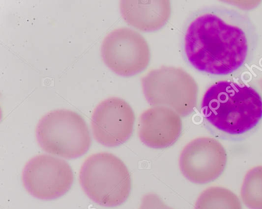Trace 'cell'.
I'll use <instances>...</instances> for the list:
<instances>
[{
	"label": "cell",
	"instance_id": "1",
	"mask_svg": "<svg viewBox=\"0 0 262 209\" xmlns=\"http://www.w3.org/2000/svg\"><path fill=\"white\" fill-rule=\"evenodd\" d=\"M257 41L255 25L247 15L213 6L191 13L184 30L183 51L198 71L229 75L252 60Z\"/></svg>",
	"mask_w": 262,
	"mask_h": 209
},
{
	"label": "cell",
	"instance_id": "2",
	"mask_svg": "<svg viewBox=\"0 0 262 209\" xmlns=\"http://www.w3.org/2000/svg\"><path fill=\"white\" fill-rule=\"evenodd\" d=\"M210 128L225 137H238L254 129L262 118V99L254 88L231 81L210 86L202 101Z\"/></svg>",
	"mask_w": 262,
	"mask_h": 209
},
{
	"label": "cell",
	"instance_id": "3",
	"mask_svg": "<svg viewBox=\"0 0 262 209\" xmlns=\"http://www.w3.org/2000/svg\"><path fill=\"white\" fill-rule=\"evenodd\" d=\"M79 182L87 196L102 207L123 204L131 193V176L125 163L110 152L86 159L79 172Z\"/></svg>",
	"mask_w": 262,
	"mask_h": 209
},
{
	"label": "cell",
	"instance_id": "4",
	"mask_svg": "<svg viewBox=\"0 0 262 209\" xmlns=\"http://www.w3.org/2000/svg\"><path fill=\"white\" fill-rule=\"evenodd\" d=\"M36 139L48 153L67 160L85 155L91 136L84 119L70 110H56L46 114L36 127Z\"/></svg>",
	"mask_w": 262,
	"mask_h": 209
},
{
	"label": "cell",
	"instance_id": "5",
	"mask_svg": "<svg viewBox=\"0 0 262 209\" xmlns=\"http://www.w3.org/2000/svg\"><path fill=\"white\" fill-rule=\"evenodd\" d=\"M147 101L153 107H166L186 117L197 105L198 88L194 79L182 68L162 66L142 79Z\"/></svg>",
	"mask_w": 262,
	"mask_h": 209
},
{
	"label": "cell",
	"instance_id": "6",
	"mask_svg": "<svg viewBox=\"0 0 262 209\" xmlns=\"http://www.w3.org/2000/svg\"><path fill=\"white\" fill-rule=\"evenodd\" d=\"M73 181L74 175L70 164L47 154L32 158L23 171V182L27 192L44 201L60 198L70 191Z\"/></svg>",
	"mask_w": 262,
	"mask_h": 209
},
{
	"label": "cell",
	"instance_id": "7",
	"mask_svg": "<svg viewBox=\"0 0 262 209\" xmlns=\"http://www.w3.org/2000/svg\"><path fill=\"white\" fill-rule=\"evenodd\" d=\"M101 53L105 65L123 77L142 72L149 64L148 42L131 29L120 28L111 32L102 42Z\"/></svg>",
	"mask_w": 262,
	"mask_h": 209
},
{
	"label": "cell",
	"instance_id": "8",
	"mask_svg": "<svg viewBox=\"0 0 262 209\" xmlns=\"http://www.w3.org/2000/svg\"><path fill=\"white\" fill-rule=\"evenodd\" d=\"M226 163L225 148L210 137H200L190 142L179 158L182 175L195 184H206L217 179L223 173Z\"/></svg>",
	"mask_w": 262,
	"mask_h": 209
},
{
	"label": "cell",
	"instance_id": "9",
	"mask_svg": "<svg viewBox=\"0 0 262 209\" xmlns=\"http://www.w3.org/2000/svg\"><path fill=\"white\" fill-rule=\"evenodd\" d=\"M135 120L133 108L123 99H106L96 107L92 117L94 138L107 147L120 146L131 137Z\"/></svg>",
	"mask_w": 262,
	"mask_h": 209
},
{
	"label": "cell",
	"instance_id": "10",
	"mask_svg": "<svg viewBox=\"0 0 262 209\" xmlns=\"http://www.w3.org/2000/svg\"><path fill=\"white\" fill-rule=\"evenodd\" d=\"M180 116L166 107H152L141 114L139 137L145 146L165 149L176 143L182 134Z\"/></svg>",
	"mask_w": 262,
	"mask_h": 209
},
{
	"label": "cell",
	"instance_id": "11",
	"mask_svg": "<svg viewBox=\"0 0 262 209\" xmlns=\"http://www.w3.org/2000/svg\"><path fill=\"white\" fill-rule=\"evenodd\" d=\"M122 17L128 25L143 32L160 30L169 19L168 1H121Z\"/></svg>",
	"mask_w": 262,
	"mask_h": 209
},
{
	"label": "cell",
	"instance_id": "12",
	"mask_svg": "<svg viewBox=\"0 0 262 209\" xmlns=\"http://www.w3.org/2000/svg\"><path fill=\"white\" fill-rule=\"evenodd\" d=\"M194 209H242L240 200L231 191L222 187H211L202 192Z\"/></svg>",
	"mask_w": 262,
	"mask_h": 209
},
{
	"label": "cell",
	"instance_id": "13",
	"mask_svg": "<svg viewBox=\"0 0 262 209\" xmlns=\"http://www.w3.org/2000/svg\"><path fill=\"white\" fill-rule=\"evenodd\" d=\"M242 201L250 209H262V166L250 169L244 178Z\"/></svg>",
	"mask_w": 262,
	"mask_h": 209
},
{
	"label": "cell",
	"instance_id": "14",
	"mask_svg": "<svg viewBox=\"0 0 262 209\" xmlns=\"http://www.w3.org/2000/svg\"><path fill=\"white\" fill-rule=\"evenodd\" d=\"M139 209H173L166 205L159 195L148 193L142 197V204Z\"/></svg>",
	"mask_w": 262,
	"mask_h": 209
},
{
	"label": "cell",
	"instance_id": "15",
	"mask_svg": "<svg viewBox=\"0 0 262 209\" xmlns=\"http://www.w3.org/2000/svg\"><path fill=\"white\" fill-rule=\"evenodd\" d=\"M260 86H261V89H262V81H260Z\"/></svg>",
	"mask_w": 262,
	"mask_h": 209
}]
</instances>
